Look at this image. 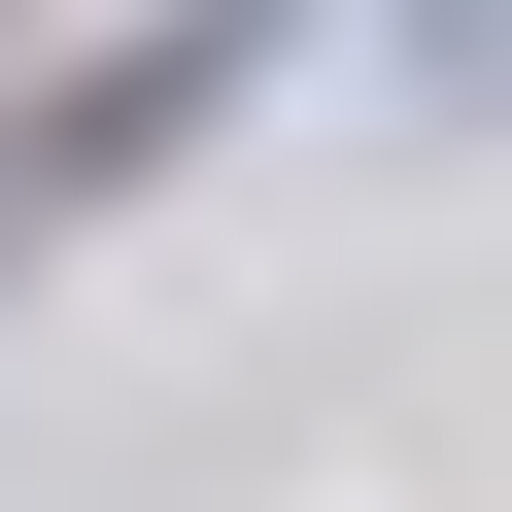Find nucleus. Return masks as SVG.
<instances>
[{"label":"nucleus","mask_w":512,"mask_h":512,"mask_svg":"<svg viewBox=\"0 0 512 512\" xmlns=\"http://www.w3.org/2000/svg\"><path fill=\"white\" fill-rule=\"evenodd\" d=\"M239 69H274V0H171V35H103V69H69L35 137H0V171H35V205H103V171H171V137L239 103Z\"/></svg>","instance_id":"f257e3e1"},{"label":"nucleus","mask_w":512,"mask_h":512,"mask_svg":"<svg viewBox=\"0 0 512 512\" xmlns=\"http://www.w3.org/2000/svg\"><path fill=\"white\" fill-rule=\"evenodd\" d=\"M376 69H410V137H512V0H376Z\"/></svg>","instance_id":"f03ea898"}]
</instances>
